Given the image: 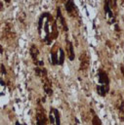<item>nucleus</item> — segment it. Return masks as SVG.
<instances>
[{"label":"nucleus","mask_w":124,"mask_h":125,"mask_svg":"<svg viewBox=\"0 0 124 125\" xmlns=\"http://www.w3.org/2000/svg\"><path fill=\"white\" fill-rule=\"evenodd\" d=\"M36 125H48V117L45 113V109L40 102L37 101V107H36Z\"/></svg>","instance_id":"f257e3e1"},{"label":"nucleus","mask_w":124,"mask_h":125,"mask_svg":"<svg viewBox=\"0 0 124 125\" xmlns=\"http://www.w3.org/2000/svg\"><path fill=\"white\" fill-rule=\"evenodd\" d=\"M41 80L43 83V89L48 96H52L53 94V89H52V82L50 78L48 77V72L46 68H42V73H41Z\"/></svg>","instance_id":"f03ea898"},{"label":"nucleus","mask_w":124,"mask_h":125,"mask_svg":"<svg viewBox=\"0 0 124 125\" xmlns=\"http://www.w3.org/2000/svg\"><path fill=\"white\" fill-rule=\"evenodd\" d=\"M79 61H80V65H79V71L86 73L87 70L89 69V65H90V58L87 52L83 51L79 57Z\"/></svg>","instance_id":"7ed1b4c3"},{"label":"nucleus","mask_w":124,"mask_h":125,"mask_svg":"<svg viewBox=\"0 0 124 125\" xmlns=\"http://www.w3.org/2000/svg\"><path fill=\"white\" fill-rule=\"evenodd\" d=\"M2 38L3 39H7L8 41L14 40L16 38V33L13 30V25L10 22H6L5 27L3 29V36H2Z\"/></svg>","instance_id":"20e7f679"},{"label":"nucleus","mask_w":124,"mask_h":125,"mask_svg":"<svg viewBox=\"0 0 124 125\" xmlns=\"http://www.w3.org/2000/svg\"><path fill=\"white\" fill-rule=\"evenodd\" d=\"M64 7H65V10L67 12V14L70 16V17H74L78 14L77 12V9L75 7V4L73 1H66L65 4H64Z\"/></svg>","instance_id":"39448f33"},{"label":"nucleus","mask_w":124,"mask_h":125,"mask_svg":"<svg viewBox=\"0 0 124 125\" xmlns=\"http://www.w3.org/2000/svg\"><path fill=\"white\" fill-rule=\"evenodd\" d=\"M98 77H99V82L102 85L109 86V77H108L107 73L103 69H99V71H98Z\"/></svg>","instance_id":"423d86ee"},{"label":"nucleus","mask_w":124,"mask_h":125,"mask_svg":"<svg viewBox=\"0 0 124 125\" xmlns=\"http://www.w3.org/2000/svg\"><path fill=\"white\" fill-rule=\"evenodd\" d=\"M65 49H66V54H67V57L70 61H74L75 59V54H74V49H73V45L72 43L68 40V39H65Z\"/></svg>","instance_id":"0eeeda50"},{"label":"nucleus","mask_w":124,"mask_h":125,"mask_svg":"<svg viewBox=\"0 0 124 125\" xmlns=\"http://www.w3.org/2000/svg\"><path fill=\"white\" fill-rule=\"evenodd\" d=\"M103 9H104V13H105V14L107 15V17L109 18L108 22H109V23H113V22L115 21V17L113 16V13H112V11H111L109 1H104V6H103Z\"/></svg>","instance_id":"6e6552de"},{"label":"nucleus","mask_w":124,"mask_h":125,"mask_svg":"<svg viewBox=\"0 0 124 125\" xmlns=\"http://www.w3.org/2000/svg\"><path fill=\"white\" fill-rule=\"evenodd\" d=\"M59 48L60 47H58V45H54L51 49V61L54 65L59 64Z\"/></svg>","instance_id":"1a4fd4ad"},{"label":"nucleus","mask_w":124,"mask_h":125,"mask_svg":"<svg viewBox=\"0 0 124 125\" xmlns=\"http://www.w3.org/2000/svg\"><path fill=\"white\" fill-rule=\"evenodd\" d=\"M29 53H30V57H31V59L33 60L34 63L37 65V63H38V60H37V57H38V55H39V50H38V48L36 47V45L32 44V45L30 46V49H29Z\"/></svg>","instance_id":"9d476101"},{"label":"nucleus","mask_w":124,"mask_h":125,"mask_svg":"<svg viewBox=\"0 0 124 125\" xmlns=\"http://www.w3.org/2000/svg\"><path fill=\"white\" fill-rule=\"evenodd\" d=\"M57 18L60 20V21H61V23H62V26L63 30H64V31H67V30H68V27H67L65 19L63 18L62 14V11H61V8H60V7L57 8Z\"/></svg>","instance_id":"9b49d317"},{"label":"nucleus","mask_w":124,"mask_h":125,"mask_svg":"<svg viewBox=\"0 0 124 125\" xmlns=\"http://www.w3.org/2000/svg\"><path fill=\"white\" fill-rule=\"evenodd\" d=\"M108 91H109V86H106V85H98L97 86V92L102 97H105V95L108 93Z\"/></svg>","instance_id":"f8f14e48"},{"label":"nucleus","mask_w":124,"mask_h":125,"mask_svg":"<svg viewBox=\"0 0 124 125\" xmlns=\"http://www.w3.org/2000/svg\"><path fill=\"white\" fill-rule=\"evenodd\" d=\"M91 112H92V124L93 125H102V121H101V119H100V117L96 114V112L93 110V109H91Z\"/></svg>","instance_id":"ddd939ff"},{"label":"nucleus","mask_w":124,"mask_h":125,"mask_svg":"<svg viewBox=\"0 0 124 125\" xmlns=\"http://www.w3.org/2000/svg\"><path fill=\"white\" fill-rule=\"evenodd\" d=\"M52 110L54 112V118H55V124L56 125H61V115H60V111L57 108L52 107Z\"/></svg>","instance_id":"4468645a"},{"label":"nucleus","mask_w":124,"mask_h":125,"mask_svg":"<svg viewBox=\"0 0 124 125\" xmlns=\"http://www.w3.org/2000/svg\"><path fill=\"white\" fill-rule=\"evenodd\" d=\"M124 102L121 100L120 101V104H119V105L117 106V109H118V114H119V118H120V120L121 121H123L124 119H123V116H124Z\"/></svg>","instance_id":"2eb2a0df"},{"label":"nucleus","mask_w":124,"mask_h":125,"mask_svg":"<svg viewBox=\"0 0 124 125\" xmlns=\"http://www.w3.org/2000/svg\"><path fill=\"white\" fill-rule=\"evenodd\" d=\"M63 62H64V52H63V50L60 47V48H59V64H60V65L63 64Z\"/></svg>","instance_id":"dca6fc26"},{"label":"nucleus","mask_w":124,"mask_h":125,"mask_svg":"<svg viewBox=\"0 0 124 125\" xmlns=\"http://www.w3.org/2000/svg\"><path fill=\"white\" fill-rule=\"evenodd\" d=\"M49 120H50V123H51V124H55V118H54V116H53V110H52V107H51L50 114H49Z\"/></svg>","instance_id":"f3484780"},{"label":"nucleus","mask_w":124,"mask_h":125,"mask_svg":"<svg viewBox=\"0 0 124 125\" xmlns=\"http://www.w3.org/2000/svg\"><path fill=\"white\" fill-rule=\"evenodd\" d=\"M34 71H35V74H36L37 76H41V73H42V68H41V67L36 66V67L34 68Z\"/></svg>","instance_id":"a211bd4d"},{"label":"nucleus","mask_w":124,"mask_h":125,"mask_svg":"<svg viewBox=\"0 0 124 125\" xmlns=\"http://www.w3.org/2000/svg\"><path fill=\"white\" fill-rule=\"evenodd\" d=\"M1 73L2 74H4V75H6L7 74V70H6V68H5V65L3 64V63H1Z\"/></svg>","instance_id":"6ab92c4d"},{"label":"nucleus","mask_w":124,"mask_h":125,"mask_svg":"<svg viewBox=\"0 0 124 125\" xmlns=\"http://www.w3.org/2000/svg\"><path fill=\"white\" fill-rule=\"evenodd\" d=\"M4 8H3V2H0V11H3Z\"/></svg>","instance_id":"aec40b11"},{"label":"nucleus","mask_w":124,"mask_h":125,"mask_svg":"<svg viewBox=\"0 0 124 125\" xmlns=\"http://www.w3.org/2000/svg\"><path fill=\"white\" fill-rule=\"evenodd\" d=\"M120 69H121V73H122V75H123V65L121 64V66H120Z\"/></svg>","instance_id":"412c9836"},{"label":"nucleus","mask_w":124,"mask_h":125,"mask_svg":"<svg viewBox=\"0 0 124 125\" xmlns=\"http://www.w3.org/2000/svg\"><path fill=\"white\" fill-rule=\"evenodd\" d=\"M0 53H1V54L3 53V48H2V46H1V45H0Z\"/></svg>","instance_id":"4be33fe9"},{"label":"nucleus","mask_w":124,"mask_h":125,"mask_svg":"<svg viewBox=\"0 0 124 125\" xmlns=\"http://www.w3.org/2000/svg\"><path fill=\"white\" fill-rule=\"evenodd\" d=\"M15 125H21V124L19 121H16V124H15Z\"/></svg>","instance_id":"5701e85b"}]
</instances>
